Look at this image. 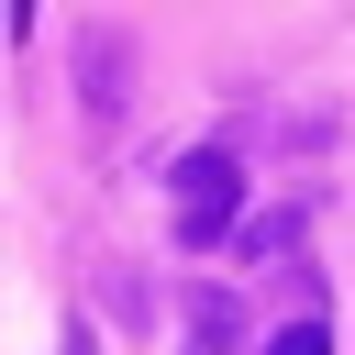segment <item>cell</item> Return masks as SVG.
I'll list each match as a JSON object with an SVG mask.
<instances>
[{
  "instance_id": "obj_1",
  "label": "cell",
  "mask_w": 355,
  "mask_h": 355,
  "mask_svg": "<svg viewBox=\"0 0 355 355\" xmlns=\"http://www.w3.org/2000/svg\"><path fill=\"white\" fill-rule=\"evenodd\" d=\"M166 222H178L189 255H200V244H233V233H244V155H233V144H189L178 178H166Z\"/></svg>"
},
{
  "instance_id": "obj_2",
  "label": "cell",
  "mask_w": 355,
  "mask_h": 355,
  "mask_svg": "<svg viewBox=\"0 0 355 355\" xmlns=\"http://www.w3.org/2000/svg\"><path fill=\"white\" fill-rule=\"evenodd\" d=\"M67 67H78V122H89V133H111V122H122V100H133V44H122V22H89Z\"/></svg>"
},
{
  "instance_id": "obj_3",
  "label": "cell",
  "mask_w": 355,
  "mask_h": 355,
  "mask_svg": "<svg viewBox=\"0 0 355 355\" xmlns=\"http://www.w3.org/2000/svg\"><path fill=\"white\" fill-rule=\"evenodd\" d=\"M233 244H244V266H288V255H300V211H255Z\"/></svg>"
},
{
  "instance_id": "obj_4",
  "label": "cell",
  "mask_w": 355,
  "mask_h": 355,
  "mask_svg": "<svg viewBox=\"0 0 355 355\" xmlns=\"http://www.w3.org/2000/svg\"><path fill=\"white\" fill-rule=\"evenodd\" d=\"M255 355H333V322H322V311H300V322H277Z\"/></svg>"
},
{
  "instance_id": "obj_5",
  "label": "cell",
  "mask_w": 355,
  "mask_h": 355,
  "mask_svg": "<svg viewBox=\"0 0 355 355\" xmlns=\"http://www.w3.org/2000/svg\"><path fill=\"white\" fill-rule=\"evenodd\" d=\"M55 355H100V333H89V322H67V333H55Z\"/></svg>"
},
{
  "instance_id": "obj_6",
  "label": "cell",
  "mask_w": 355,
  "mask_h": 355,
  "mask_svg": "<svg viewBox=\"0 0 355 355\" xmlns=\"http://www.w3.org/2000/svg\"><path fill=\"white\" fill-rule=\"evenodd\" d=\"M0 33H33V0H0Z\"/></svg>"
},
{
  "instance_id": "obj_7",
  "label": "cell",
  "mask_w": 355,
  "mask_h": 355,
  "mask_svg": "<svg viewBox=\"0 0 355 355\" xmlns=\"http://www.w3.org/2000/svg\"><path fill=\"white\" fill-rule=\"evenodd\" d=\"M189 355H233V344H189Z\"/></svg>"
}]
</instances>
